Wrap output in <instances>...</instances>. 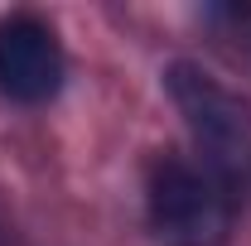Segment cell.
Segmentation results:
<instances>
[{"instance_id":"cell-1","label":"cell","mask_w":251,"mask_h":246,"mask_svg":"<svg viewBox=\"0 0 251 246\" xmlns=\"http://www.w3.org/2000/svg\"><path fill=\"white\" fill-rule=\"evenodd\" d=\"M174 106L184 111L198 150L208 154V174L222 184V193H251V111L242 97H232L213 73L174 63L164 73Z\"/></svg>"},{"instance_id":"cell-2","label":"cell","mask_w":251,"mask_h":246,"mask_svg":"<svg viewBox=\"0 0 251 246\" xmlns=\"http://www.w3.org/2000/svg\"><path fill=\"white\" fill-rule=\"evenodd\" d=\"M145 208L155 237L169 246H222L232 227V203L222 184L179 154H164L150 164Z\"/></svg>"},{"instance_id":"cell-3","label":"cell","mask_w":251,"mask_h":246,"mask_svg":"<svg viewBox=\"0 0 251 246\" xmlns=\"http://www.w3.org/2000/svg\"><path fill=\"white\" fill-rule=\"evenodd\" d=\"M63 82L58 39L29 15L0 25V92L15 101H49Z\"/></svg>"}]
</instances>
